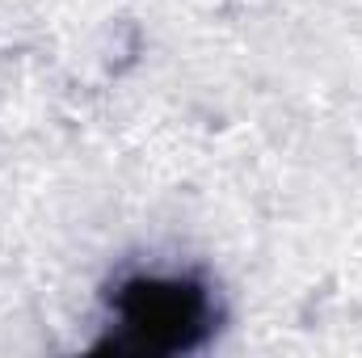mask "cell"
<instances>
[{"label":"cell","instance_id":"obj_1","mask_svg":"<svg viewBox=\"0 0 362 358\" xmlns=\"http://www.w3.org/2000/svg\"><path fill=\"white\" fill-rule=\"evenodd\" d=\"M206 316L202 291L189 282H135L122 295V325L131 329L127 350H177L189 346Z\"/></svg>","mask_w":362,"mask_h":358}]
</instances>
